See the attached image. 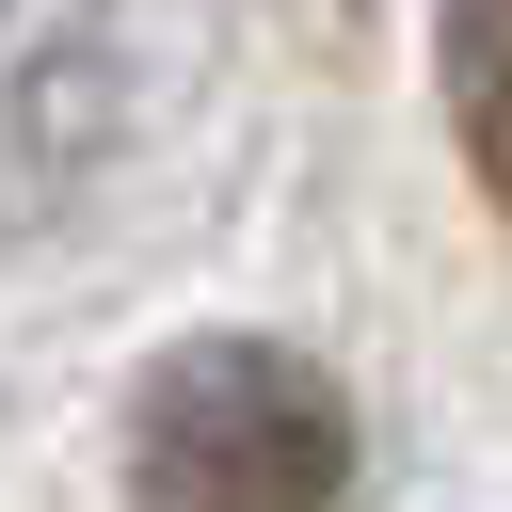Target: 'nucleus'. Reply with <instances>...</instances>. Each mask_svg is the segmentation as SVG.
<instances>
[{
	"label": "nucleus",
	"instance_id": "obj_2",
	"mask_svg": "<svg viewBox=\"0 0 512 512\" xmlns=\"http://www.w3.org/2000/svg\"><path fill=\"white\" fill-rule=\"evenodd\" d=\"M448 128H464L480 192L512 208V0H448Z\"/></svg>",
	"mask_w": 512,
	"mask_h": 512
},
{
	"label": "nucleus",
	"instance_id": "obj_1",
	"mask_svg": "<svg viewBox=\"0 0 512 512\" xmlns=\"http://www.w3.org/2000/svg\"><path fill=\"white\" fill-rule=\"evenodd\" d=\"M128 480H144V512H336L352 496V416L304 352L208 336L144 384Z\"/></svg>",
	"mask_w": 512,
	"mask_h": 512
}]
</instances>
